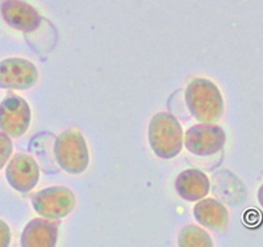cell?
Wrapping results in <instances>:
<instances>
[{
	"instance_id": "obj_1",
	"label": "cell",
	"mask_w": 263,
	"mask_h": 247,
	"mask_svg": "<svg viewBox=\"0 0 263 247\" xmlns=\"http://www.w3.org/2000/svg\"><path fill=\"white\" fill-rule=\"evenodd\" d=\"M184 100L191 116L203 124L217 122L224 113L221 91L205 78H195L187 84Z\"/></svg>"
},
{
	"instance_id": "obj_2",
	"label": "cell",
	"mask_w": 263,
	"mask_h": 247,
	"mask_svg": "<svg viewBox=\"0 0 263 247\" xmlns=\"http://www.w3.org/2000/svg\"><path fill=\"white\" fill-rule=\"evenodd\" d=\"M149 145L153 153L161 159H173L183 149L184 133L177 117L167 112L154 115L147 129Z\"/></svg>"
},
{
	"instance_id": "obj_3",
	"label": "cell",
	"mask_w": 263,
	"mask_h": 247,
	"mask_svg": "<svg viewBox=\"0 0 263 247\" xmlns=\"http://www.w3.org/2000/svg\"><path fill=\"white\" fill-rule=\"evenodd\" d=\"M54 157L58 166L71 175H79L90 164V153L83 134L78 130H65L54 143Z\"/></svg>"
},
{
	"instance_id": "obj_4",
	"label": "cell",
	"mask_w": 263,
	"mask_h": 247,
	"mask_svg": "<svg viewBox=\"0 0 263 247\" xmlns=\"http://www.w3.org/2000/svg\"><path fill=\"white\" fill-rule=\"evenodd\" d=\"M32 206L37 215L48 220H62L75 208V195L66 187H49L32 196Z\"/></svg>"
},
{
	"instance_id": "obj_5",
	"label": "cell",
	"mask_w": 263,
	"mask_h": 247,
	"mask_svg": "<svg viewBox=\"0 0 263 247\" xmlns=\"http://www.w3.org/2000/svg\"><path fill=\"white\" fill-rule=\"evenodd\" d=\"M227 134L221 126L215 124H197L185 131L183 145L196 157H211L222 150Z\"/></svg>"
},
{
	"instance_id": "obj_6",
	"label": "cell",
	"mask_w": 263,
	"mask_h": 247,
	"mask_svg": "<svg viewBox=\"0 0 263 247\" xmlns=\"http://www.w3.org/2000/svg\"><path fill=\"white\" fill-rule=\"evenodd\" d=\"M32 113L24 99L9 95L0 103V131L11 138H18L29 129Z\"/></svg>"
},
{
	"instance_id": "obj_7",
	"label": "cell",
	"mask_w": 263,
	"mask_h": 247,
	"mask_svg": "<svg viewBox=\"0 0 263 247\" xmlns=\"http://www.w3.org/2000/svg\"><path fill=\"white\" fill-rule=\"evenodd\" d=\"M39 81V70L24 58H7L0 62V88L29 89Z\"/></svg>"
},
{
	"instance_id": "obj_8",
	"label": "cell",
	"mask_w": 263,
	"mask_h": 247,
	"mask_svg": "<svg viewBox=\"0 0 263 247\" xmlns=\"http://www.w3.org/2000/svg\"><path fill=\"white\" fill-rule=\"evenodd\" d=\"M6 179L13 189L27 194L39 183V164L30 155L16 154L7 164Z\"/></svg>"
},
{
	"instance_id": "obj_9",
	"label": "cell",
	"mask_w": 263,
	"mask_h": 247,
	"mask_svg": "<svg viewBox=\"0 0 263 247\" xmlns=\"http://www.w3.org/2000/svg\"><path fill=\"white\" fill-rule=\"evenodd\" d=\"M0 13L6 24L23 33L37 30L42 21L37 9L23 0H4L0 6Z\"/></svg>"
},
{
	"instance_id": "obj_10",
	"label": "cell",
	"mask_w": 263,
	"mask_h": 247,
	"mask_svg": "<svg viewBox=\"0 0 263 247\" xmlns=\"http://www.w3.org/2000/svg\"><path fill=\"white\" fill-rule=\"evenodd\" d=\"M58 238V225L48 218H34L21 234L23 247H54Z\"/></svg>"
},
{
	"instance_id": "obj_11",
	"label": "cell",
	"mask_w": 263,
	"mask_h": 247,
	"mask_svg": "<svg viewBox=\"0 0 263 247\" xmlns=\"http://www.w3.org/2000/svg\"><path fill=\"white\" fill-rule=\"evenodd\" d=\"M194 217L201 226L213 232H224L229 223L227 206L216 199H201L194 206Z\"/></svg>"
},
{
	"instance_id": "obj_12",
	"label": "cell",
	"mask_w": 263,
	"mask_h": 247,
	"mask_svg": "<svg viewBox=\"0 0 263 247\" xmlns=\"http://www.w3.org/2000/svg\"><path fill=\"white\" fill-rule=\"evenodd\" d=\"M210 179L196 168L184 170L175 179L177 194L187 201H199L210 194Z\"/></svg>"
},
{
	"instance_id": "obj_13",
	"label": "cell",
	"mask_w": 263,
	"mask_h": 247,
	"mask_svg": "<svg viewBox=\"0 0 263 247\" xmlns=\"http://www.w3.org/2000/svg\"><path fill=\"white\" fill-rule=\"evenodd\" d=\"M178 244L180 247H211L213 242L204 229L196 225H187L179 232Z\"/></svg>"
},
{
	"instance_id": "obj_14",
	"label": "cell",
	"mask_w": 263,
	"mask_h": 247,
	"mask_svg": "<svg viewBox=\"0 0 263 247\" xmlns=\"http://www.w3.org/2000/svg\"><path fill=\"white\" fill-rule=\"evenodd\" d=\"M13 151V145L11 137H8L6 133L0 131V170L3 168L9 161Z\"/></svg>"
},
{
	"instance_id": "obj_15",
	"label": "cell",
	"mask_w": 263,
	"mask_h": 247,
	"mask_svg": "<svg viewBox=\"0 0 263 247\" xmlns=\"http://www.w3.org/2000/svg\"><path fill=\"white\" fill-rule=\"evenodd\" d=\"M11 243V230L6 221L0 220V247H7Z\"/></svg>"
},
{
	"instance_id": "obj_16",
	"label": "cell",
	"mask_w": 263,
	"mask_h": 247,
	"mask_svg": "<svg viewBox=\"0 0 263 247\" xmlns=\"http://www.w3.org/2000/svg\"><path fill=\"white\" fill-rule=\"evenodd\" d=\"M257 199H258V203H259L260 206H262V208H263V184L260 185V188H259V189H258Z\"/></svg>"
}]
</instances>
